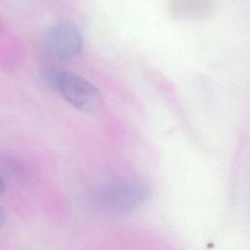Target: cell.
<instances>
[{
  "label": "cell",
  "mask_w": 250,
  "mask_h": 250,
  "mask_svg": "<svg viewBox=\"0 0 250 250\" xmlns=\"http://www.w3.org/2000/svg\"><path fill=\"white\" fill-rule=\"evenodd\" d=\"M4 188H5V184H4V181H3L2 177L0 176V195L3 193Z\"/></svg>",
  "instance_id": "277c9868"
},
{
  "label": "cell",
  "mask_w": 250,
  "mask_h": 250,
  "mask_svg": "<svg viewBox=\"0 0 250 250\" xmlns=\"http://www.w3.org/2000/svg\"><path fill=\"white\" fill-rule=\"evenodd\" d=\"M83 37L70 22H59L50 27L43 38V50L48 59L62 62L76 56L82 49Z\"/></svg>",
  "instance_id": "3957f363"
},
{
  "label": "cell",
  "mask_w": 250,
  "mask_h": 250,
  "mask_svg": "<svg viewBox=\"0 0 250 250\" xmlns=\"http://www.w3.org/2000/svg\"><path fill=\"white\" fill-rule=\"evenodd\" d=\"M55 88L68 104L83 112L95 111L102 103L101 92L88 80L72 72L61 70Z\"/></svg>",
  "instance_id": "7a4b0ae2"
},
{
  "label": "cell",
  "mask_w": 250,
  "mask_h": 250,
  "mask_svg": "<svg viewBox=\"0 0 250 250\" xmlns=\"http://www.w3.org/2000/svg\"><path fill=\"white\" fill-rule=\"evenodd\" d=\"M4 224H5V216L2 213V211L0 210V228H2Z\"/></svg>",
  "instance_id": "5b68a950"
},
{
  "label": "cell",
  "mask_w": 250,
  "mask_h": 250,
  "mask_svg": "<svg viewBox=\"0 0 250 250\" xmlns=\"http://www.w3.org/2000/svg\"><path fill=\"white\" fill-rule=\"evenodd\" d=\"M150 195L148 186L136 180H117L102 185L92 195L94 206L104 214L123 216L139 209Z\"/></svg>",
  "instance_id": "6da1fadb"
}]
</instances>
